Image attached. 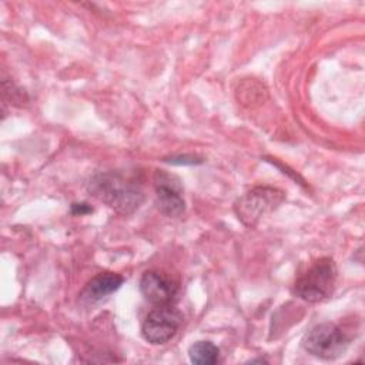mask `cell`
Wrapping results in <instances>:
<instances>
[{
  "label": "cell",
  "mask_w": 365,
  "mask_h": 365,
  "mask_svg": "<svg viewBox=\"0 0 365 365\" xmlns=\"http://www.w3.org/2000/svg\"><path fill=\"white\" fill-rule=\"evenodd\" d=\"M140 291L145 301L157 305H174L180 295V285L175 279L161 271H145L140 279Z\"/></svg>",
  "instance_id": "7"
},
{
  "label": "cell",
  "mask_w": 365,
  "mask_h": 365,
  "mask_svg": "<svg viewBox=\"0 0 365 365\" xmlns=\"http://www.w3.org/2000/svg\"><path fill=\"white\" fill-rule=\"evenodd\" d=\"M188 356L192 364L212 365L220 359V349L210 341H197L190 346Z\"/></svg>",
  "instance_id": "9"
},
{
  "label": "cell",
  "mask_w": 365,
  "mask_h": 365,
  "mask_svg": "<svg viewBox=\"0 0 365 365\" xmlns=\"http://www.w3.org/2000/svg\"><path fill=\"white\" fill-rule=\"evenodd\" d=\"M285 200V192L269 185H258L242 194L234 202L238 220L247 227H255L261 218L275 211Z\"/></svg>",
  "instance_id": "3"
},
{
  "label": "cell",
  "mask_w": 365,
  "mask_h": 365,
  "mask_svg": "<svg viewBox=\"0 0 365 365\" xmlns=\"http://www.w3.org/2000/svg\"><path fill=\"white\" fill-rule=\"evenodd\" d=\"M181 322L182 315L174 305H157L143 321V338L151 345L167 344L175 336Z\"/></svg>",
  "instance_id": "5"
},
{
  "label": "cell",
  "mask_w": 365,
  "mask_h": 365,
  "mask_svg": "<svg viewBox=\"0 0 365 365\" xmlns=\"http://www.w3.org/2000/svg\"><path fill=\"white\" fill-rule=\"evenodd\" d=\"M153 182L158 210L171 218L181 217L185 211V201L182 197V185L178 177L164 170H155Z\"/></svg>",
  "instance_id": "6"
},
{
  "label": "cell",
  "mask_w": 365,
  "mask_h": 365,
  "mask_svg": "<svg viewBox=\"0 0 365 365\" xmlns=\"http://www.w3.org/2000/svg\"><path fill=\"white\" fill-rule=\"evenodd\" d=\"M123 282H124V278L120 274L110 272V271L100 272L86 284L80 297L88 304L97 302L108 297L114 291H117L123 285Z\"/></svg>",
  "instance_id": "8"
},
{
  "label": "cell",
  "mask_w": 365,
  "mask_h": 365,
  "mask_svg": "<svg viewBox=\"0 0 365 365\" xmlns=\"http://www.w3.org/2000/svg\"><path fill=\"white\" fill-rule=\"evenodd\" d=\"M301 345L309 355L332 361L345 354L349 346V336L334 322L314 325L302 338Z\"/></svg>",
  "instance_id": "4"
},
{
  "label": "cell",
  "mask_w": 365,
  "mask_h": 365,
  "mask_svg": "<svg viewBox=\"0 0 365 365\" xmlns=\"http://www.w3.org/2000/svg\"><path fill=\"white\" fill-rule=\"evenodd\" d=\"M88 191L121 215L133 214L144 201L141 185L117 171L96 174L88 182Z\"/></svg>",
  "instance_id": "1"
},
{
  "label": "cell",
  "mask_w": 365,
  "mask_h": 365,
  "mask_svg": "<svg viewBox=\"0 0 365 365\" xmlns=\"http://www.w3.org/2000/svg\"><path fill=\"white\" fill-rule=\"evenodd\" d=\"M90 212H93V208L87 202L71 204V214H74V215H84V214H90Z\"/></svg>",
  "instance_id": "11"
},
{
  "label": "cell",
  "mask_w": 365,
  "mask_h": 365,
  "mask_svg": "<svg viewBox=\"0 0 365 365\" xmlns=\"http://www.w3.org/2000/svg\"><path fill=\"white\" fill-rule=\"evenodd\" d=\"M338 269L332 258L321 257L312 261L294 282V294L307 302H321L335 289Z\"/></svg>",
  "instance_id": "2"
},
{
  "label": "cell",
  "mask_w": 365,
  "mask_h": 365,
  "mask_svg": "<svg viewBox=\"0 0 365 365\" xmlns=\"http://www.w3.org/2000/svg\"><path fill=\"white\" fill-rule=\"evenodd\" d=\"M171 164H197V163H201L202 160H197L195 155H180V157H171L170 160H165Z\"/></svg>",
  "instance_id": "10"
}]
</instances>
